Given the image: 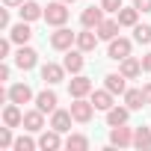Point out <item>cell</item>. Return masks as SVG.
<instances>
[{
	"mask_svg": "<svg viewBox=\"0 0 151 151\" xmlns=\"http://www.w3.org/2000/svg\"><path fill=\"white\" fill-rule=\"evenodd\" d=\"M36 62H39V53H36L33 47L21 45V47H18V53H15V65H18L21 71H30V68H36Z\"/></svg>",
	"mask_w": 151,
	"mask_h": 151,
	"instance_id": "5b68a950",
	"label": "cell"
},
{
	"mask_svg": "<svg viewBox=\"0 0 151 151\" xmlns=\"http://www.w3.org/2000/svg\"><path fill=\"white\" fill-rule=\"evenodd\" d=\"M18 12H21V21H39V18H45V9L36 3V0H27V3H21Z\"/></svg>",
	"mask_w": 151,
	"mask_h": 151,
	"instance_id": "9a60e30c",
	"label": "cell"
},
{
	"mask_svg": "<svg viewBox=\"0 0 151 151\" xmlns=\"http://www.w3.org/2000/svg\"><path fill=\"white\" fill-rule=\"evenodd\" d=\"M62 77H65V65H56V62H47V65L42 68V80H45V83H50V86L62 83Z\"/></svg>",
	"mask_w": 151,
	"mask_h": 151,
	"instance_id": "7c38bea8",
	"label": "cell"
},
{
	"mask_svg": "<svg viewBox=\"0 0 151 151\" xmlns=\"http://www.w3.org/2000/svg\"><path fill=\"white\" fill-rule=\"evenodd\" d=\"M95 45H98V33H92L89 27H83V33H77V47L83 53H89V50H95Z\"/></svg>",
	"mask_w": 151,
	"mask_h": 151,
	"instance_id": "ffe728a7",
	"label": "cell"
},
{
	"mask_svg": "<svg viewBox=\"0 0 151 151\" xmlns=\"http://www.w3.org/2000/svg\"><path fill=\"white\" fill-rule=\"evenodd\" d=\"M133 39H136L139 45H148V42H151V27H148V24H136V27H133Z\"/></svg>",
	"mask_w": 151,
	"mask_h": 151,
	"instance_id": "f1b7e54d",
	"label": "cell"
},
{
	"mask_svg": "<svg viewBox=\"0 0 151 151\" xmlns=\"http://www.w3.org/2000/svg\"><path fill=\"white\" fill-rule=\"evenodd\" d=\"M104 21V6H89V9H83V15H80V24L83 27H98Z\"/></svg>",
	"mask_w": 151,
	"mask_h": 151,
	"instance_id": "2e32d148",
	"label": "cell"
},
{
	"mask_svg": "<svg viewBox=\"0 0 151 151\" xmlns=\"http://www.w3.org/2000/svg\"><path fill=\"white\" fill-rule=\"evenodd\" d=\"M9 47H12V39H3V42H0V59L9 56Z\"/></svg>",
	"mask_w": 151,
	"mask_h": 151,
	"instance_id": "d6a6232c",
	"label": "cell"
},
{
	"mask_svg": "<svg viewBox=\"0 0 151 151\" xmlns=\"http://www.w3.org/2000/svg\"><path fill=\"white\" fill-rule=\"evenodd\" d=\"M92 104H95V110H104V113H107L110 107H116V104H113V92H110L107 86L98 89V92H92Z\"/></svg>",
	"mask_w": 151,
	"mask_h": 151,
	"instance_id": "44dd1931",
	"label": "cell"
},
{
	"mask_svg": "<svg viewBox=\"0 0 151 151\" xmlns=\"http://www.w3.org/2000/svg\"><path fill=\"white\" fill-rule=\"evenodd\" d=\"M6 6H21V3H27V0H3Z\"/></svg>",
	"mask_w": 151,
	"mask_h": 151,
	"instance_id": "f35d334b",
	"label": "cell"
},
{
	"mask_svg": "<svg viewBox=\"0 0 151 151\" xmlns=\"http://www.w3.org/2000/svg\"><path fill=\"white\" fill-rule=\"evenodd\" d=\"M101 6H104V12H119L122 0H101Z\"/></svg>",
	"mask_w": 151,
	"mask_h": 151,
	"instance_id": "1f68e13d",
	"label": "cell"
},
{
	"mask_svg": "<svg viewBox=\"0 0 151 151\" xmlns=\"http://www.w3.org/2000/svg\"><path fill=\"white\" fill-rule=\"evenodd\" d=\"M45 127V113L36 107V110H30V113H24V130L27 133H39Z\"/></svg>",
	"mask_w": 151,
	"mask_h": 151,
	"instance_id": "8fae6325",
	"label": "cell"
},
{
	"mask_svg": "<svg viewBox=\"0 0 151 151\" xmlns=\"http://www.w3.org/2000/svg\"><path fill=\"white\" fill-rule=\"evenodd\" d=\"M65 148H68V151H86V148H89V139H86L83 133H71V136L65 139Z\"/></svg>",
	"mask_w": 151,
	"mask_h": 151,
	"instance_id": "4316f807",
	"label": "cell"
},
{
	"mask_svg": "<svg viewBox=\"0 0 151 151\" xmlns=\"http://www.w3.org/2000/svg\"><path fill=\"white\" fill-rule=\"evenodd\" d=\"M133 145H136L139 151L151 148V127H136V130H133Z\"/></svg>",
	"mask_w": 151,
	"mask_h": 151,
	"instance_id": "484cf974",
	"label": "cell"
},
{
	"mask_svg": "<svg viewBox=\"0 0 151 151\" xmlns=\"http://www.w3.org/2000/svg\"><path fill=\"white\" fill-rule=\"evenodd\" d=\"M110 145H116V148H127V145H133V130L124 127V124H116V127L110 130Z\"/></svg>",
	"mask_w": 151,
	"mask_h": 151,
	"instance_id": "8992f818",
	"label": "cell"
},
{
	"mask_svg": "<svg viewBox=\"0 0 151 151\" xmlns=\"http://www.w3.org/2000/svg\"><path fill=\"white\" fill-rule=\"evenodd\" d=\"M36 145H39V142H33L30 136H18V139H15V151H33Z\"/></svg>",
	"mask_w": 151,
	"mask_h": 151,
	"instance_id": "4dcf8cb0",
	"label": "cell"
},
{
	"mask_svg": "<svg viewBox=\"0 0 151 151\" xmlns=\"http://www.w3.org/2000/svg\"><path fill=\"white\" fill-rule=\"evenodd\" d=\"M110 59H124V56H130V39H122V36H116L113 42H110Z\"/></svg>",
	"mask_w": 151,
	"mask_h": 151,
	"instance_id": "30bf717a",
	"label": "cell"
},
{
	"mask_svg": "<svg viewBox=\"0 0 151 151\" xmlns=\"http://www.w3.org/2000/svg\"><path fill=\"white\" fill-rule=\"evenodd\" d=\"M36 107H39L42 113H53V110H56V92H47V89L39 92V95H36Z\"/></svg>",
	"mask_w": 151,
	"mask_h": 151,
	"instance_id": "cb8c5ba5",
	"label": "cell"
},
{
	"mask_svg": "<svg viewBox=\"0 0 151 151\" xmlns=\"http://www.w3.org/2000/svg\"><path fill=\"white\" fill-rule=\"evenodd\" d=\"M142 95H145V104H151V83L142 86Z\"/></svg>",
	"mask_w": 151,
	"mask_h": 151,
	"instance_id": "74e56055",
	"label": "cell"
},
{
	"mask_svg": "<svg viewBox=\"0 0 151 151\" xmlns=\"http://www.w3.org/2000/svg\"><path fill=\"white\" fill-rule=\"evenodd\" d=\"M119 27H122V24H119V18H116V21H113V18H104V21L95 27V33H98V39H104V42H113V39L119 36Z\"/></svg>",
	"mask_w": 151,
	"mask_h": 151,
	"instance_id": "9c48e42d",
	"label": "cell"
},
{
	"mask_svg": "<svg viewBox=\"0 0 151 151\" xmlns=\"http://www.w3.org/2000/svg\"><path fill=\"white\" fill-rule=\"evenodd\" d=\"M136 15H139V9L136 6H130V9H119V24L122 27H136Z\"/></svg>",
	"mask_w": 151,
	"mask_h": 151,
	"instance_id": "83f0119b",
	"label": "cell"
},
{
	"mask_svg": "<svg viewBox=\"0 0 151 151\" xmlns=\"http://www.w3.org/2000/svg\"><path fill=\"white\" fill-rule=\"evenodd\" d=\"M3 124H9V127H18V124H24L21 104H9V107L3 110Z\"/></svg>",
	"mask_w": 151,
	"mask_h": 151,
	"instance_id": "7402d4cb",
	"label": "cell"
},
{
	"mask_svg": "<svg viewBox=\"0 0 151 151\" xmlns=\"http://www.w3.org/2000/svg\"><path fill=\"white\" fill-rule=\"evenodd\" d=\"M71 45H77V33H71L65 27H59L56 33H50V47L53 50H71Z\"/></svg>",
	"mask_w": 151,
	"mask_h": 151,
	"instance_id": "7a4b0ae2",
	"label": "cell"
},
{
	"mask_svg": "<svg viewBox=\"0 0 151 151\" xmlns=\"http://www.w3.org/2000/svg\"><path fill=\"white\" fill-rule=\"evenodd\" d=\"M12 145H15V139H12V127L3 124V130H0V148H12Z\"/></svg>",
	"mask_w": 151,
	"mask_h": 151,
	"instance_id": "f546056e",
	"label": "cell"
},
{
	"mask_svg": "<svg viewBox=\"0 0 151 151\" xmlns=\"http://www.w3.org/2000/svg\"><path fill=\"white\" fill-rule=\"evenodd\" d=\"M142 71H148V74H151V53H145V56H142Z\"/></svg>",
	"mask_w": 151,
	"mask_h": 151,
	"instance_id": "8d00e7d4",
	"label": "cell"
},
{
	"mask_svg": "<svg viewBox=\"0 0 151 151\" xmlns=\"http://www.w3.org/2000/svg\"><path fill=\"white\" fill-rule=\"evenodd\" d=\"M89 92H92V80H89V77L74 74V77L68 80V95H71V98H86Z\"/></svg>",
	"mask_w": 151,
	"mask_h": 151,
	"instance_id": "277c9868",
	"label": "cell"
},
{
	"mask_svg": "<svg viewBox=\"0 0 151 151\" xmlns=\"http://www.w3.org/2000/svg\"><path fill=\"white\" fill-rule=\"evenodd\" d=\"M6 98H9L12 104H30V101H33V89H30L27 83H15V86H9Z\"/></svg>",
	"mask_w": 151,
	"mask_h": 151,
	"instance_id": "ba28073f",
	"label": "cell"
},
{
	"mask_svg": "<svg viewBox=\"0 0 151 151\" xmlns=\"http://www.w3.org/2000/svg\"><path fill=\"white\" fill-rule=\"evenodd\" d=\"M71 122H74L71 110H53V113H50V127L59 130V133H68V130H71Z\"/></svg>",
	"mask_w": 151,
	"mask_h": 151,
	"instance_id": "52a82bcc",
	"label": "cell"
},
{
	"mask_svg": "<svg viewBox=\"0 0 151 151\" xmlns=\"http://www.w3.org/2000/svg\"><path fill=\"white\" fill-rule=\"evenodd\" d=\"M62 65H65V71H71V74H80V71H83V50H80V47H77V50H68L65 59H62Z\"/></svg>",
	"mask_w": 151,
	"mask_h": 151,
	"instance_id": "e0dca14e",
	"label": "cell"
},
{
	"mask_svg": "<svg viewBox=\"0 0 151 151\" xmlns=\"http://www.w3.org/2000/svg\"><path fill=\"white\" fill-rule=\"evenodd\" d=\"M127 116H130V107H110L107 110V124L116 127V124H127Z\"/></svg>",
	"mask_w": 151,
	"mask_h": 151,
	"instance_id": "ac0fdd59",
	"label": "cell"
},
{
	"mask_svg": "<svg viewBox=\"0 0 151 151\" xmlns=\"http://www.w3.org/2000/svg\"><path fill=\"white\" fill-rule=\"evenodd\" d=\"M0 27L9 30V9H0Z\"/></svg>",
	"mask_w": 151,
	"mask_h": 151,
	"instance_id": "e575fe53",
	"label": "cell"
},
{
	"mask_svg": "<svg viewBox=\"0 0 151 151\" xmlns=\"http://www.w3.org/2000/svg\"><path fill=\"white\" fill-rule=\"evenodd\" d=\"M9 39H12L15 45H27V42L33 39V30H30V21H21V24L9 27Z\"/></svg>",
	"mask_w": 151,
	"mask_h": 151,
	"instance_id": "4fadbf2b",
	"label": "cell"
},
{
	"mask_svg": "<svg viewBox=\"0 0 151 151\" xmlns=\"http://www.w3.org/2000/svg\"><path fill=\"white\" fill-rule=\"evenodd\" d=\"M65 3H74V0H65Z\"/></svg>",
	"mask_w": 151,
	"mask_h": 151,
	"instance_id": "ab89813d",
	"label": "cell"
},
{
	"mask_svg": "<svg viewBox=\"0 0 151 151\" xmlns=\"http://www.w3.org/2000/svg\"><path fill=\"white\" fill-rule=\"evenodd\" d=\"M9 74H12V68L3 62V65H0V80H9Z\"/></svg>",
	"mask_w": 151,
	"mask_h": 151,
	"instance_id": "d590c367",
	"label": "cell"
},
{
	"mask_svg": "<svg viewBox=\"0 0 151 151\" xmlns=\"http://www.w3.org/2000/svg\"><path fill=\"white\" fill-rule=\"evenodd\" d=\"M124 104H127L130 110H142V107H148L142 89H127V92H124Z\"/></svg>",
	"mask_w": 151,
	"mask_h": 151,
	"instance_id": "d4e9b609",
	"label": "cell"
},
{
	"mask_svg": "<svg viewBox=\"0 0 151 151\" xmlns=\"http://www.w3.org/2000/svg\"><path fill=\"white\" fill-rule=\"evenodd\" d=\"M133 6L139 12H151V0H133Z\"/></svg>",
	"mask_w": 151,
	"mask_h": 151,
	"instance_id": "836d02e7",
	"label": "cell"
},
{
	"mask_svg": "<svg viewBox=\"0 0 151 151\" xmlns=\"http://www.w3.org/2000/svg\"><path fill=\"white\" fill-rule=\"evenodd\" d=\"M92 113H95V104H92V101H86V98H74V104H71V116H74V122L86 124V122L92 119Z\"/></svg>",
	"mask_w": 151,
	"mask_h": 151,
	"instance_id": "3957f363",
	"label": "cell"
},
{
	"mask_svg": "<svg viewBox=\"0 0 151 151\" xmlns=\"http://www.w3.org/2000/svg\"><path fill=\"white\" fill-rule=\"evenodd\" d=\"M65 6H68L65 0L47 3V9H45V21H47V24H53V27H62V24L68 21V9H65Z\"/></svg>",
	"mask_w": 151,
	"mask_h": 151,
	"instance_id": "6da1fadb",
	"label": "cell"
},
{
	"mask_svg": "<svg viewBox=\"0 0 151 151\" xmlns=\"http://www.w3.org/2000/svg\"><path fill=\"white\" fill-rule=\"evenodd\" d=\"M124 80H127V77H124L122 71H119V74H107V77H104V86H107L113 95H124V92H127Z\"/></svg>",
	"mask_w": 151,
	"mask_h": 151,
	"instance_id": "d6986e66",
	"label": "cell"
},
{
	"mask_svg": "<svg viewBox=\"0 0 151 151\" xmlns=\"http://www.w3.org/2000/svg\"><path fill=\"white\" fill-rule=\"evenodd\" d=\"M119 71L124 74L127 80H133V77H139V74H142V59H136V56H124L122 65H119Z\"/></svg>",
	"mask_w": 151,
	"mask_h": 151,
	"instance_id": "5bb4252c",
	"label": "cell"
},
{
	"mask_svg": "<svg viewBox=\"0 0 151 151\" xmlns=\"http://www.w3.org/2000/svg\"><path fill=\"white\" fill-rule=\"evenodd\" d=\"M59 145H62V139H59V130H53V127L39 136V148H45V151H56Z\"/></svg>",
	"mask_w": 151,
	"mask_h": 151,
	"instance_id": "603a6c76",
	"label": "cell"
}]
</instances>
